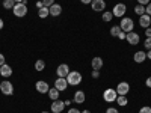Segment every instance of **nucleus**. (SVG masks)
I'll list each match as a JSON object with an SVG mask.
<instances>
[{"instance_id": "f257e3e1", "label": "nucleus", "mask_w": 151, "mask_h": 113, "mask_svg": "<svg viewBox=\"0 0 151 113\" xmlns=\"http://www.w3.org/2000/svg\"><path fill=\"white\" fill-rule=\"evenodd\" d=\"M67 82L70 86H79L82 83V74L79 71H70V74L67 75Z\"/></svg>"}, {"instance_id": "f03ea898", "label": "nucleus", "mask_w": 151, "mask_h": 113, "mask_svg": "<svg viewBox=\"0 0 151 113\" xmlns=\"http://www.w3.org/2000/svg\"><path fill=\"white\" fill-rule=\"evenodd\" d=\"M119 27H121V30H122V32L129 33V32H132V30H133L134 23H133V20H132V18H129V17H122V20H121V23H119Z\"/></svg>"}, {"instance_id": "7ed1b4c3", "label": "nucleus", "mask_w": 151, "mask_h": 113, "mask_svg": "<svg viewBox=\"0 0 151 113\" xmlns=\"http://www.w3.org/2000/svg\"><path fill=\"white\" fill-rule=\"evenodd\" d=\"M12 12H14V15L18 17V18L26 17V14H27V5L26 3H15Z\"/></svg>"}, {"instance_id": "20e7f679", "label": "nucleus", "mask_w": 151, "mask_h": 113, "mask_svg": "<svg viewBox=\"0 0 151 113\" xmlns=\"http://www.w3.org/2000/svg\"><path fill=\"white\" fill-rule=\"evenodd\" d=\"M125 12H127V6H125L124 3H116L112 9L113 17H116V18H122L125 15Z\"/></svg>"}, {"instance_id": "39448f33", "label": "nucleus", "mask_w": 151, "mask_h": 113, "mask_svg": "<svg viewBox=\"0 0 151 113\" xmlns=\"http://www.w3.org/2000/svg\"><path fill=\"white\" fill-rule=\"evenodd\" d=\"M116 98H118V94H116V91L115 89H106L104 92H103V99L106 103H113V101H116Z\"/></svg>"}, {"instance_id": "423d86ee", "label": "nucleus", "mask_w": 151, "mask_h": 113, "mask_svg": "<svg viewBox=\"0 0 151 113\" xmlns=\"http://www.w3.org/2000/svg\"><path fill=\"white\" fill-rule=\"evenodd\" d=\"M0 91H2L3 95H12L14 94V84L8 80H5V82L0 83Z\"/></svg>"}, {"instance_id": "0eeeda50", "label": "nucleus", "mask_w": 151, "mask_h": 113, "mask_svg": "<svg viewBox=\"0 0 151 113\" xmlns=\"http://www.w3.org/2000/svg\"><path fill=\"white\" fill-rule=\"evenodd\" d=\"M116 94L118 95H127L129 92H130V84L127 83V82H121V83H118V86H116Z\"/></svg>"}, {"instance_id": "6e6552de", "label": "nucleus", "mask_w": 151, "mask_h": 113, "mask_svg": "<svg viewBox=\"0 0 151 113\" xmlns=\"http://www.w3.org/2000/svg\"><path fill=\"white\" fill-rule=\"evenodd\" d=\"M68 86H70V84H68L67 79H64V77H58V80L55 82V87H56L59 92L67 91V87H68Z\"/></svg>"}, {"instance_id": "1a4fd4ad", "label": "nucleus", "mask_w": 151, "mask_h": 113, "mask_svg": "<svg viewBox=\"0 0 151 113\" xmlns=\"http://www.w3.org/2000/svg\"><path fill=\"white\" fill-rule=\"evenodd\" d=\"M35 89L40 92V94H48V91H50V86H48V83L47 82H44V80H40V82H36V84H35Z\"/></svg>"}, {"instance_id": "9d476101", "label": "nucleus", "mask_w": 151, "mask_h": 113, "mask_svg": "<svg viewBox=\"0 0 151 113\" xmlns=\"http://www.w3.org/2000/svg\"><path fill=\"white\" fill-rule=\"evenodd\" d=\"M91 8L95 12H103L106 9V2H104V0H92Z\"/></svg>"}, {"instance_id": "9b49d317", "label": "nucleus", "mask_w": 151, "mask_h": 113, "mask_svg": "<svg viewBox=\"0 0 151 113\" xmlns=\"http://www.w3.org/2000/svg\"><path fill=\"white\" fill-rule=\"evenodd\" d=\"M70 67L67 65V64H60L59 67H58V69H56V74H58V77H64V79H67V75L70 74Z\"/></svg>"}, {"instance_id": "f8f14e48", "label": "nucleus", "mask_w": 151, "mask_h": 113, "mask_svg": "<svg viewBox=\"0 0 151 113\" xmlns=\"http://www.w3.org/2000/svg\"><path fill=\"white\" fill-rule=\"evenodd\" d=\"M125 39H127V42L130 44V45H137L139 44V35H137L136 32H129L127 33V36H125Z\"/></svg>"}, {"instance_id": "ddd939ff", "label": "nucleus", "mask_w": 151, "mask_h": 113, "mask_svg": "<svg viewBox=\"0 0 151 113\" xmlns=\"http://www.w3.org/2000/svg\"><path fill=\"white\" fill-rule=\"evenodd\" d=\"M64 107H65V103L60 101V99H55L52 103V113H60L64 112Z\"/></svg>"}, {"instance_id": "4468645a", "label": "nucleus", "mask_w": 151, "mask_h": 113, "mask_svg": "<svg viewBox=\"0 0 151 113\" xmlns=\"http://www.w3.org/2000/svg\"><path fill=\"white\" fill-rule=\"evenodd\" d=\"M48 11H50V15H52V17H59L62 14V6L55 3V5H52L48 8Z\"/></svg>"}, {"instance_id": "2eb2a0df", "label": "nucleus", "mask_w": 151, "mask_h": 113, "mask_svg": "<svg viewBox=\"0 0 151 113\" xmlns=\"http://www.w3.org/2000/svg\"><path fill=\"white\" fill-rule=\"evenodd\" d=\"M0 75H2V77H5V79H8V77H11L12 75V68L9 67V65H2L0 67Z\"/></svg>"}, {"instance_id": "dca6fc26", "label": "nucleus", "mask_w": 151, "mask_h": 113, "mask_svg": "<svg viewBox=\"0 0 151 113\" xmlns=\"http://www.w3.org/2000/svg\"><path fill=\"white\" fill-rule=\"evenodd\" d=\"M139 24H141V27H144V29L150 27V24H151V17L147 15V14L141 15V17H139Z\"/></svg>"}, {"instance_id": "f3484780", "label": "nucleus", "mask_w": 151, "mask_h": 113, "mask_svg": "<svg viewBox=\"0 0 151 113\" xmlns=\"http://www.w3.org/2000/svg\"><path fill=\"white\" fill-rule=\"evenodd\" d=\"M91 65H92V69H101L103 68V65H104V62H103V59L101 57H94L92 60H91Z\"/></svg>"}, {"instance_id": "a211bd4d", "label": "nucleus", "mask_w": 151, "mask_h": 113, "mask_svg": "<svg viewBox=\"0 0 151 113\" xmlns=\"http://www.w3.org/2000/svg\"><path fill=\"white\" fill-rule=\"evenodd\" d=\"M85 99H86V97H85V92H83V91H77V92L74 94V103L83 104Z\"/></svg>"}, {"instance_id": "6ab92c4d", "label": "nucleus", "mask_w": 151, "mask_h": 113, "mask_svg": "<svg viewBox=\"0 0 151 113\" xmlns=\"http://www.w3.org/2000/svg\"><path fill=\"white\" fill-rule=\"evenodd\" d=\"M133 59H134L136 64H142V62H145V59H147V53L145 51H136Z\"/></svg>"}, {"instance_id": "aec40b11", "label": "nucleus", "mask_w": 151, "mask_h": 113, "mask_svg": "<svg viewBox=\"0 0 151 113\" xmlns=\"http://www.w3.org/2000/svg\"><path fill=\"white\" fill-rule=\"evenodd\" d=\"M48 97L52 101H55V99H59V91L56 89V87H52V89L48 91Z\"/></svg>"}, {"instance_id": "412c9836", "label": "nucleus", "mask_w": 151, "mask_h": 113, "mask_svg": "<svg viewBox=\"0 0 151 113\" xmlns=\"http://www.w3.org/2000/svg\"><path fill=\"white\" fill-rule=\"evenodd\" d=\"M38 15H40V18H47V17L50 15V11H48V8L42 6L41 9H38Z\"/></svg>"}, {"instance_id": "4be33fe9", "label": "nucleus", "mask_w": 151, "mask_h": 113, "mask_svg": "<svg viewBox=\"0 0 151 113\" xmlns=\"http://www.w3.org/2000/svg\"><path fill=\"white\" fill-rule=\"evenodd\" d=\"M44 68H45V62H44L42 59H40V60H36V62H35V69H36L38 72L44 71Z\"/></svg>"}, {"instance_id": "5701e85b", "label": "nucleus", "mask_w": 151, "mask_h": 113, "mask_svg": "<svg viewBox=\"0 0 151 113\" xmlns=\"http://www.w3.org/2000/svg\"><path fill=\"white\" fill-rule=\"evenodd\" d=\"M116 103H118V106L124 107V106H127L129 99H127V97H125V95H118V98H116Z\"/></svg>"}, {"instance_id": "b1692460", "label": "nucleus", "mask_w": 151, "mask_h": 113, "mask_svg": "<svg viewBox=\"0 0 151 113\" xmlns=\"http://www.w3.org/2000/svg\"><path fill=\"white\" fill-rule=\"evenodd\" d=\"M134 14L139 15V17L144 15V14H145V6H144V5H136V6H134Z\"/></svg>"}, {"instance_id": "393cba45", "label": "nucleus", "mask_w": 151, "mask_h": 113, "mask_svg": "<svg viewBox=\"0 0 151 113\" xmlns=\"http://www.w3.org/2000/svg\"><path fill=\"white\" fill-rule=\"evenodd\" d=\"M14 6H15L14 0H3V8L5 9H14Z\"/></svg>"}, {"instance_id": "a878e982", "label": "nucleus", "mask_w": 151, "mask_h": 113, "mask_svg": "<svg viewBox=\"0 0 151 113\" xmlns=\"http://www.w3.org/2000/svg\"><path fill=\"white\" fill-rule=\"evenodd\" d=\"M119 32H121V27H119V26H112V29H110V35H112V36H116V38H118Z\"/></svg>"}, {"instance_id": "bb28decb", "label": "nucleus", "mask_w": 151, "mask_h": 113, "mask_svg": "<svg viewBox=\"0 0 151 113\" xmlns=\"http://www.w3.org/2000/svg\"><path fill=\"white\" fill-rule=\"evenodd\" d=\"M112 18H113V14L112 12H103V21H106V23H109V21H112Z\"/></svg>"}, {"instance_id": "cd10ccee", "label": "nucleus", "mask_w": 151, "mask_h": 113, "mask_svg": "<svg viewBox=\"0 0 151 113\" xmlns=\"http://www.w3.org/2000/svg\"><path fill=\"white\" fill-rule=\"evenodd\" d=\"M139 113H151V107L150 106H144V107H141Z\"/></svg>"}, {"instance_id": "c85d7f7f", "label": "nucleus", "mask_w": 151, "mask_h": 113, "mask_svg": "<svg viewBox=\"0 0 151 113\" xmlns=\"http://www.w3.org/2000/svg\"><path fill=\"white\" fill-rule=\"evenodd\" d=\"M144 47H145L147 50H151V38H147V39H145V42H144Z\"/></svg>"}, {"instance_id": "c756f323", "label": "nucleus", "mask_w": 151, "mask_h": 113, "mask_svg": "<svg viewBox=\"0 0 151 113\" xmlns=\"http://www.w3.org/2000/svg\"><path fill=\"white\" fill-rule=\"evenodd\" d=\"M42 3H44L45 8H50L52 5H55V0H42Z\"/></svg>"}, {"instance_id": "7c9ffc66", "label": "nucleus", "mask_w": 151, "mask_h": 113, "mask_svg": "<svg viewBox=\"0 0 151 113\" xmlns=\"http://www.w3.org/2000/svg\"><path fill=\"white\" fill-rule=\"evenodd\" d=\"M145 14L151 17V2H150V3H148V5L145 6Z\"/></svg>"}, {"instance_id": "2f4dec72", "label": "nucleus", "mask_w": 151, "mask_h": 113, "mask_svg": "<svg viewBox=\"0 0 151 113\" xmlns=\"http://www.w3.org/2000/svg\"><path fill=\"white\" fill-rule=\"evenodd\" d=\"M91 75H92V79H98L100 77V71L98 69H92V74Z\"/></svg>"}, {"instance_id": "473e14b6", "label": "nucleus", "mask_w": 151, "mask_h": 113, "mask_svg": "<svg viewBox=\"0 0 151 113\" xmlns=\"http://www.w3.org/2000/svg\"><path fill=\"white\" fill-rule=\"evenodd\" d=\"M125 36H127V33H125V32H119V35H118V39H121V41H124L125 39Z\"/></svg>"}, {"instance_id": "72a5a7b5", "label": "nucleus", "mask_w": 151, "mask_h": 113, "mask_svg": "<svg viewBox=\"0 0 151 113\" xmlns=\"http://www.w3.org/2000/svg\"><path fill=\"white\" fill-rule=\"evenodd\" d=\"M106 113H119V112H118V109H115V107H109V109L106 110Z\"/></svg>"}, {"instance_id": "f704fd0d", "label": "nucleus", "mask_w": 151, "mask_h": 113, "mask_svg": "<svg viewBox=\"0 0 151 113\" xmlns=\"http://www.w3.org/2000/svg\"><path fill=\"white\" fill-rule=\"evenodd\" d=\"M150 3V0H137V5H144V6H147Z\"/></svg>"}, {"instance_id": "c9c22d12", "label": "nucleus", "mask_w": 151, "mask_h": 113, "mask_svg": "<svg viewBox=\"0 0 151 113\" xmlns=\"http://www.w3.org/2000/svg\"><path fill=\"white\" fill-rule=\"evenodd\" d=\"M145 36L147 38H151V27H147L145 29Z\"/></svg>"}, {"instance_id": "e433bc0d", "label": "nucleus", "mask_w": 151, "mask_h": 113, "mask_svg": "<svg viewBox=\"0 0 151 113\" xmlns=\"http://www.w3.org/2000/svg\"><path fill=\"white\" fill-rule=\"evenodd\" d=\"M68 113H82V112H80L79 109H74V107H73V109H70V110H68Z\"/></svg>"}, {"instance_id": "4c0bfd02", "label": "nucleus", "mask_w": 151, "mask_h": 113, "mask_svg": "<svg viewBox=\"0 0 151 113\" xmlns=\"http://www.w3.org/2000/svg\"><path fill=\"white\" fill-rule=\"evenodd\" d=\"M2 65H5V56L0 53V67H2Z\"/></svg>"}, {"instance_id": "58836bf2", "label": "nucleus", "mask_w": 151, "mask_h": 113, "mask_svg": "<svg viewBox=\"0 0 151 113\" xmlns=\"http://www.w3.org/2000/svg\"><path fill=\"white\" fill-rule=\"evenodd\" d=\"M145 84H147V87H151V77H148L145 80Z\"/></svg>"}, {"instance_id": "ea45409f", "label": "nucleus", "mask_w": 151, "mask_h": 113, "mask_svg": "<svg viewBox=\"0 0 151 113\" xmlns=\"http://www.w3.org/2000/svg\"><path fill=\"white\" fill-rule=\"evenodd\" d=\"M80 2H82L83 5H91V3H92V0H80Z\"/></svg>"}, {"instance_id": "a19ab883", "label": "nucleus", "mask_w": 151, "mask_h": 113, "mask_svg": "<svg viewBox=\"0 0 151 113\" xmlns=\"http://www.w3.org/2000/svg\"><path fill=\"white\" fill-rule=\"evenodd\" d=\"M42 6H44V3H42V0H41V2H36V8H38V9H41Z\"/></svg>"}, {"instance_id": "79ce46f5", "label": "nucleus", "mask_w": 151, "mask_h": 113, "mask_svg": "<svg viewBox=\"0 0 151 113\" xmlns=\"http://www.w3.org/2000/svg\"><path fill=\"white\" fill-rule=\"evenodd\" d=\"M147 59L151 60V50H148V53H147Z\"/></svg>"}, {"instance_id": "37998d69", "label": "nucleus", "mask_w": 151, "mask_h": 113, "mask_svg": "<svg viewBox=\"0 0 151 113\" xmlns=\"http://www.w3.org/2000/svg\"><path fill=\"white\" fill-rule=\"evenodd\" d=\"M2 29H3V20L0 18V30H2Z\"/></svg>"}, {"instance_id": "c03bdc74", "label": "nucleus", "mask_w": 151, "mask_h": 113, "mask_svg": "<svg viewBox=\"0 0 151 113\" xmlns=\"http://www.w3.org/2000/svg\"><path fill=\"white\" fill-rule=\"evenodd\" d=\"M14 2H15V3H21V2H23V0H14Z\"/></svg>"}, {"instance_id": "a18cd8bd", "label": "nucleus", "mask_w": 151, "mask_h": 113, "mask_svg": "<svg viewBox=\"0 0 151 113\" xmlns=\"http://www.w3.org/2000/svg\"><path fill=\"white\" fill-rule=\"evenodd\" d=\"M82 113H91V112H89V110H83Z\"/></svg>"}, {"instance_id": "49530a36", "label": "nucleus", "mask_w": 151, "mask_h": 113, "mask_svg": "<svg viewBox=\"0 0 151 113\" xmlns=\"http://www.w3.org/2000/svg\"><path fill=\"white\" fill-rule=\"evenodd\" d=\"M41 113H52V112H41Z\"/></svg>"}]
</instances>
